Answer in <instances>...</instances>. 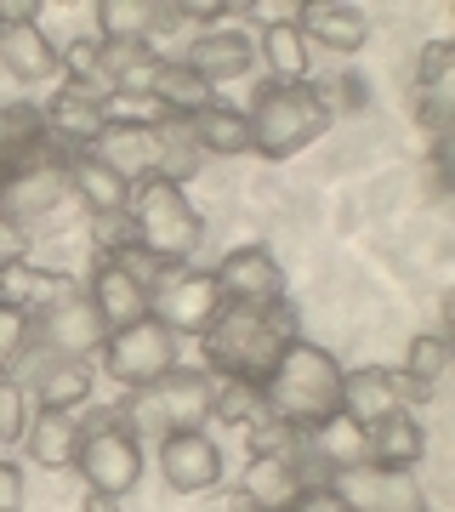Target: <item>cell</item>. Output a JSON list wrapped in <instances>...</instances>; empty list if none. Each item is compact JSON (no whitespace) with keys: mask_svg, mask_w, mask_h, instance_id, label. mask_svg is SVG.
<instances>
[{"mask_svg":"<svg viewBox=\"0 0 455 512\" xmlns=\"http://www.w3.org/2000/svg\"><path fill=\"white\" fill-rule=\"evenodd\" d=\"M291 336L296 330H291V313L285 308H228L222 302V313L205 325L200 348H205V365L217 370V376L262 387Z\"/></svg>","mask_w":455,"mask_h":512,"instance_id":"1","label":"cell"},{"mask_svg":"<svg viewBox=\"0 0 455 512\" xmlns=\"http://www.w3.org/2000/svg\"><path fill=\"white\" fill-rule=\"evenodd\" d=\"M342 376L347 370L336 365L325 348L291 336L285 353H279V365L268 370V382L256 387V393H262V410H268V416L291 421L296 433H308V427H319L325 416L342 410Z\"/></svg>","mask_w":455,"mask_h":512,"instance_id":"2","label":"cell"},{"mask_svg":"<svg viewBox=\"0 0 455 512\" xmlns=\"http://www.w3.org/2000/svg\"><path fill=\"white\" fill-rule=\"evenodd\" d=\"M245 120H251V154L291 160L330 131V97L319 86H262Z\"/></svg>","mask_w":455,"mask_h":512,"instance_id":"3","label":"cell"},{"mask_svg":"<svg viewBox=\"0 0 455 512\" xmlns=\"http://www.w3.org/2000/svg\"><path fill=\"white\" fill-rule=\"evenodd\" d=\"M211 416H217V382L200 370H171L160 382L126 393V404H120V421L137 433V444L165 439V433H194Z\"/></svg>","mask_w":455,"mask_h":512,"instance_id":"4","label":"cell"},{"mask_svg":"<svg viewBox=\"0 0 455 512\" xmlns=\"http://www.w3.org/2000/svg\"><path fill=\"white\" fill-rule=\"evenodd\" d=\"M126 217H131V234H137V245H143L148 256L171 262V268H182L188 256L200 251V239H205L200 211L188 205V194H182L177 183H165V177H148V183L131 188Z\"/></svg>","mask_w":455,"mask_h":512,"instance_id":"5","label":"cell"},{"mask_svg":"<svg viewBox=\"0 0 455 512\" xmlns=\"http://www.w3.org/2000/svg\"><path fill=\"white\" fill-rule=\"evenodd\" d=\"M63 205H80L69 188V154L57 143H40L29 160H18L6 171V188H0V222H18L23 234L52 222Z\"/></svg>","mask_w":455,"mask_h":512,"instance_id":"6","label":"cell"},{"mask_svg":"<svg viewBox=\"0 0 455 512\" xmlns=\"http://www.w3.org/2000/svg\"><path fill=\"white\" fill-rule=\"evenodd\" d=\"M74 467L86 478V490L103 495V501H120V495L137 490V478H143V444L120 421V410H97L86 421V439H80Z\"/></svg>","mask_w":455,"mask_h":512,"instance_id":"7","label":"cell"},{"mask_svg":"<svg viewBox=\"0 0 455 512\" xmlns=\"http://www.w3.org/2000/svg\"><path fill=\"white\" fill-rule=\"evenodd\" d=\"M97 353H103V376L120 382L126 393H137V387L160 382V376L177 370V336L160 319H137L126 330H109V342Z\"/></svg>","mask_w":455,"mask_h":512,"instance_id":"8","label":"cell"},{"mask_svg":"<svg viewBox=\"0 0 455 512\" xmlns=\"http://www.w3.org/2000/svg\"><path fill=\"white\" fill-rule=\"evenodd\" d=\"M217 313H222V291L200 268H171L165 285L148 291V319H160L171 336H205V325Z\"/></svg>","mask_w":455,"mask_h":512,"instance_id":"9","label":"cell"},{"mask_svg":"<svg viewBox=\"0 0 455 512\" xmlns=\"http://www.w3.org/2000/svg\"><path fill=\"white\" fill-rule=\"evenodd\" d=\"M228 308H285V268L262 245H239L211 268Z\"/></svg>","mask_w":455,"mask_h":512,"instance_id":"10","label":"cell"},{"mask_svg":"<svg viewBox=\"0 0 455 512\" xmlns=\"http://www.w3.org/2000/svg\"><path fill=\"white\" fill-rule=\"evenodd\" d=\"M29 336H40V348L46 353H63V359H91V353L109 342V325H103V313L91 308V296L74 285L57 308H46L29 325Z\"/></svg>","mask_w":455,"mask_h":512,"instance_id":"11","label":"cell"},{"mask_svg":"<svg viewBox=\"0 0 455 512\" xmlns=\"http://www.w3.org/2000/svg\"><path fill=\"white\" fill-rule=\"evenodd\" d=\"M18 387L40 404V410H80V404L91 399V365L86 359H63V353L40 348V353L23 359V382Z\"/></svg>","mask_w":455,"mask_h":512,"instance_id":"12","label":"cell"},{"mask_svg":"<svg viewBox=\"0 0 455 512\" xmlns=\"http://www.w3.org/2000/svg\"><path fill=\"white\" fill-rule=\"evenodd\" d=\"M160 473L177 495H205L222 484V450L217 439L194 427V433H165L160 439Z\"/></svg>","mask_w":455,"mask_h":512,"instance_id":"13","label":"cell"},{"mask_svg":"<svg viewBox=\"0 0 455 512\" xmlns=\"http://www.w3.org/2000/svg\"><path fill=\"white\" fill-rule=\"evenodd\" d=\"M86 154L109 165L120 183L137 188V183H148V177H160L165 143H160V131H148V126H114V120H103V131L91 137Z\"/></svg>","mask_w":455,"mask_h":512,"instance_id":"14","label":"cell"},{"mask_svg":"<svg viewBox=\"0 0 455 512\" xmlns=\"http://www.w3.org/2000/svg\"><path fill=\"white\" fill-rule=\"evenodd\" d=\"M325 484L342 490L353 512H427L421 484L410 473H382V467H353V473H330Z\"/></svg>","mask_w":455,"mask_h":512,"instance_id":"15","label":"cell"},{"mask_svg":"<svg viewBox=\"0 0 455 512\" xmlns=\"http://www.w3.org/2000/svg\"><path fill=\"white\" fill-rule=\"evenodd\" d=\"M69 291H74V279H69V274H57V268H35L29 256L0 268V308L23 313L29 325H35L46 308H57V302H63Z\"/></svg>","mask_w":455,"mask_h":512,"instance_id":"16","label":"cell"},{"mask_svg":"<svg viewBox=\"0 0 455 512\" xmlns=\"http://www.w3.org/2000/svg\"><path fill=\"white\" fill-rule=\"evenodd\" d=\"M302 456L319 461V473H353L370 456V427H359L353 416L336 410V416H325L319 427L302 433Z\"/></svg>","mask_w":455,"mask_h":512,"instance_id":"17","label":"cell"},{"mask_svg":"<svg viewBox=\"0 0 455 512\" xmlns=\"http://www.w3.org/2000/svg\"><path fill=\"white\" fill-rule=\"evenodd\" d=\"M182 63H188V69H194L205 86L217 92V86L245 80V74L256 69V46L245 35H234V29H205V35H194V46H188V57H182Z\"/></svg>","mask_w":455,"mask_h":512,"instance_id":"18","label":"cell"},{"mask_svg":"<svg viewBox=\"0 0 455 512\" xmlns=\"http://www.w3.org/2000/svg\"><path fill=\"white\" fill-rule=\"evenodd\" d=\"M302 490H308L302 456H251V467L239 478V501H251L256 512H285Z\"/></svg>","mask_w":455,"mask_h":512,"instance_id":"19","label":"cell"},{"mask_svg":"<svg viewBox=\"0 0 455 512\" xmlns=\"http://www.w3.org/2000/svg\"><path fill=\"white\" fill-rule=\"evenodd\" d=\"M0 63L12 80L35 86V80H52L63 69V52L52 46V35L40 23H0Z\"/></svg>","mask_w":455,"mask_h":512,"instance_id":"20","label":"cell"},{"mask_svg":"<svg viewBox=\"0 0 455 512\" xmlns=\"http://www.w3.org/2000/svg\"><path fill=\"white\" fill-rule=\"evenodd\" d=\"M393 410H404V376L382 365H364L353 376H342V416H353L359 427H376Z\"/></svg>","mask_w":455,"mask_h":512,"instance_id":"21","label":"cell"},{"mask_svg":"<svg viewBox=\"0 0 455 512\" xmlns=\"http://www.w3.org/2000/svg\"><path fill=\"white\" fill-rule=\"evenodd\" d=\"M302 40H319L330 52H359L370 40V18L347 0H302V18H296Z\"/></svg>","mask_w":455,"mask_h":512,"instance_id":"22","label":"cell"},{"mask_svg":"<svg viewBox=\"0 0 455 512\" xmlns=\"http://www.w3.org/2000/svg\"><path fill=\"white\" fill-rule=\"evenodd\" d=\"M165 57L148 46V40H97V74H103V86L120 97H143L154 69H160Z\"/></svg>","mask_w":455,"mask_h":512,"instance_id":"23","label":"cell"},{"mask_svg":"<svg viewBox=\"0 0 455 512\" xmlns=\"http://www.w3.org/2000/svg\"><path fill=\"white\" fill-rule=\"evenodd\" d=\"M421 456H427V427H421L410 410H393L387 421H376V427H370V456H364V467L410 473Z\"/></svg>","mask_w":455,"mask_h":512,"instance_id":"24","label":"cell"},{"mask_svg":"<svg viewBox=\"0 0 455 512\" xmlns=\"http://www.w3.org/2000/svg\"><path fill=\"white\" fill-rule=\"evenodd\" d=\"M91 12H97V35L103 40H148V46H154L160 29L177 23L171 0H97Z\"/></svg>","mask_w":455,"mask_h":512,"instance_id":"25","label":"cell"},{"mask_svg":"<svg viewBox=\"0 0 455 512\" xmlns=\"http://www.w3.org/2000/svg\"><path fill=\"white\" fill-rule=\"evenodd\" d=\"M80 439H86V421L74 416V410H35V416H29V433H23L29 456H35L40 467H52V473L74 467Z\"/></svg>","mask_w":455,"mask_h":512,"instance_id":"26","label":"cell"},{"mask_svg":"<svg viewBox=\"0 0 455 512\" xmlns=\"http://www.w3.org/2000/svg\"><path fill=\"white\" fill-rule=\"evenodd\" d=\"M86 296H91V308L103 313V325L109 330H126V325H137V319H148V291L143 285H131L109 256L91 268V291Z\"/></svg>","mask_w":455,"mask_h":512,"instance_id":"27","label":"cell"},{"mask_svg":"<svg viewBox=\"0 0 455 512\" xmlns=\"http://www.w3.org/2000/svg\"><path fill=\"white\" fill-rule=\"evenodd\" d=\"M148 97H154V103H160L171 120H194L200 109H211V103H217V92H211V86H205L200 74L182 63V57H165L160 69H154V80H148Z\"/></svg>","mask_w":455,"mask_h":512,"instance_id":"28","label":"cell"},{"mask_svg":"<svg viewBox=\"0 0 455 512\" xmlns=\"http://www.w3.org/2000/svg\"><path fill=\"white\" fill-rule=\"evenodd\" d=\"M69 188H74V200L86 205L91 217L126 211V200H131V183H120L103 160H91L86 148H80V154H69Z\"/></svg>","mask_w":455,"mask_h":512,"instance_id":"29","label":"cell"},{"mask_svg":"<svg viewBox=\"0 0 455 512\" xmlns=\"http://www.w3.org/2000/svg\"><path fill=\"white\" fill-rule=\"evenodd\" d=\"M182 126L200 143V154H222V160L251 154V120L239 109H228V103H211V109H200L194 120H182Z\"/></svg>","mask_w":455,"mask_h":512,"instance_id":"30","label":"cell"},{"mask_svg":"<svg viewBox=\"0 0 455 512\" xmlns=\"http://www.w3.org/2000/svg\"><path fill=\"white\" fill-rule=\"evenodd\" d=\"M262 63H268V86H308V40L296 23H279V29H262Z\"/></svg>","mask_w":455,"mask_h":512,"instance_id":"31","label":"cell"},{"mask_svg":"<svg viewBox=\"0 0 455 512\" xmlns=\"http://www.w3.org/2000/svg\"><path fill=\"white\" fill-rule=\"evenodd\" d=\"M444 376H450V342H444V330H427V336H416L410 353H404V404L427 399Z\"/></svg>","mask_w":455,"mask_h":512,"instance_id":"32","label":"cell"},{"mask_svg":"<svg viewBox=\"0 0 455 512\" xmlns=\"http://www.w3.org/2000/svg\"><path fill=\"white\" fill-rule=\"evenodd\" d=\"M40 143H52L46 109H40V103H0V160L18 165V160H29Z\"/></svg>","mask_w":455,"mask_h":512,"instance_id":"33","label":"cell"},{"mask_svg":"<svg viewBox=\"0 0 455 512\" xmlns=\"http://www.w3.org/2000/svg\"><path fill=\"white\" fill-rule=\"evenodd\" d=\"M245 439H251V456H302V433H296L291 421L268 416V410H256L245 421Z\"/></svg>","mask_w":455,"mask_h":512,"instance_id":"34","label":"cell"},{"mask_svg":"<svg viewBox=\"0 0 455 512\" xmlns=\"http://www.w3.org/2000/svg\"><path fill=\"white\" fill-rule=\"evenodd\" d=\"M114 268L131 279V285H143V291H154V285H165V274H171V262H160V256H148L143 245H126V251L109 256Z\"/></svg>","mask_w":455,"mask_h":512,"instance_id":"35","label":"cell"},{"mask_svg":"<svg viewBox=\"0 0 455 512\" xmlns=\"http://www.w3.org/2000/svg\"><path fill=\"white\" fill-rule=\"evenodd\" d=\"M29 433V393L12 376H0V444H18Z\"/></svg>","mask_w":455,"mask_h":512,"instance_id":"36","label":"cell"},{"mask_svg":"<svg viewBox=\"0 0 455 512\" xmlns=\"http://www.w3.org/2000/svg\"><path fill=\"white\" fill-rule=\"evenodd\" d=\"M450 74H455V46L450 40H427V46H421V63H416V92L450 86Z\"/></svg>","mask_w":455,"mask_h":512,"instance_id":"37","label":"cell"},{"mask_svg":"<svg viewBox=\"0 0 455 512\" xmlns=\"http://www.w3.org/2000/svg\"><path fill=\"white\" fill-rule=\"evenodd\" d=\"M23 348H29V319L12 308H0V376L23 359Z\"/></svg>","mask_w":455,"mask_h":512,"instance_id":"38","label":"cell"},{"mask_svg":"<svg viewBox=\"0 0 455 512\" xmlns=\"http://www.w3.org/2000/svg\"><path fill=\"white\" fill-rule=\"evenodd\" d=\"M285 512H353V507L342 501V490H336V484H308V490L296 495Z\"/></svg>","mask_w":455,"mask_h":512,"instance_id":"39","label":"cell"},{"mask_svg":"<svg viewBox=\"0 0 455 512\" xmlns=\"http://www.w3.org/2000/svg\"><path fill=\"white\" fill-rule=\"evenodd\" d=\"M0 512H23V473L0 461Z\"/></svg>","mask_w":455,"mask_h":512,"instance_id":"40","label":"cell"},{"mask_svg":"<svg viewBox=\"0 0 455 512\" xmlns=\"http://www.w3.org/2000/svg\"><path fill=\"white\" fill-rule=\"evenodd\" d=\"M23 251H29V234H23L18 222H0V268L6 262H23Z\"/></svg>","mask_w":455,"mask_h":512,"instance_id":"41","label":"cell"},{"mask_svg":"<svg viewBox=\"0 0 455 512\" xmlns=\"http://www.w3.org/2000/svg\"><path fill=\"white\" fill-rule=\"evenodd\" d=\"M222 512H256V507H251V501H239V495H234V501H228V507H222Z\"/></svg>","mask_w":455,"mask_h":512,"instance_id":"42","label":"cell"},{"mask_svg":"<svg viewBox=\"0 0 455 512\" xmlns=\"http://www.w3.org/2000/svg\"><path fill=\"white\" fill-rule=\"evenodd\" d=\"M6 171H12V165H6V160H0V188H6Z\"/></svg>","mask_w":455,"mask_h":512,"instance_id":"43","label":"cell"}]
</instances>
